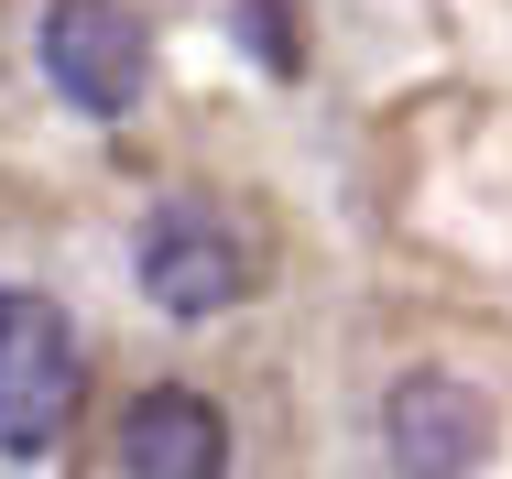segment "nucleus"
I'll use <instances>...</instances> for the list:
<instances>
[{
    "mask_svg": "<svg viewBox=\"0 0 512 479\" xmlns=\"http://www.w3.org/2000/svg\"><path fill=\"white\" fill-rule=\"evenodd\" d=\"M131 273L142 294L164 305V316H218V305H240L251 294V240H240V218L229 207H207V196H164L153 218H142V240H131Z\"/></svg>",
    "mask_w": 512,
    "mask_h": 479,
    "instance_id": "nucleus-3",
    "label": "nucleus"
},
{
    "mask_svg": "<svg viewBox=\"0 0 512 479\" xmlns=\"http://www.w3.org/2000/svg\"><path fill=\"white\" fill-rule=\"evenodd\" d=\"M240 44L262 55V77H295V66H306V33H295L284 0H240Z\"/></svg>",
    "mask_w": 512,
    "mask_h": 479,
    "instance_id": "nucleus-6",
    "label": "nucleus"
},
{
    "mask_svg": "<svg viewBox=\"0 0 512 479\" xmlns=\"http://www.w3.org/2000/svg\"><path fill=\"white\" fill-rule=\"evenodd\" d=\"M88 403V338L44 284H0V458H44Z\"/></svg>",
    "mask_w": 512,
    "mask_h": 479,
    "instance_id": "nucleus-1",
    "label": "nucleus"
},
{
    "mask_svg": "<svg viewBox=\"0 0 512 479\" xmlns=\"http://www.w3.org/2000/svg\"><path fill=\"white\" fill-rule=\"evenodd\" d=\"M382 458H393V479H480L491 469V403L458 371H404L382 392Z\"/></svg>",
    "mask_w": 512,
    "mask_h": 479,
    "instance_id": "nucleus-4",
    "label": "nucleus"
},
{
    "mask_svg": "<svg viewBox=\"0 0 512 479\" xmlns=\"http://www.w3.org/2000/svg\"><path fill=\"white\" fill-rule=\"evenodd\" d=\"M33 66L77 120H131L142 77H153V44L120 0H44L33 11Z\"/></svg>",
    "mask_w": 512,
    "mask_h": 479,
    "instance_id": "nucleus-2",
    "label": "nucleus"
},
{
    "mask_svg": "<svg viewBox=\"0 0 512 479\" xmlns=\"http://www.w3.org/2000/svg\"><path fill=\"white\" fill-rule=\"evenodd\" d=\"M120 479H229V414L197 382H153L120 414Z\"/></svg>",
    "mask_w": 512,
    "mask_h": 479,
    "instance_id": "nucleus-5",
    "label": "nucleus"
}]
</instances>
